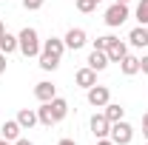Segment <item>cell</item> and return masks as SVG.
I'll return each mask as SVG.
<instances>
[{"label": "cell", "mask_w": 148, "mask_h": 145, "mask_svg": "<svg viewBox=\"0 0 148 145\" xmlns=\"http://www.w3.org/2000/svg\"><path fill=\"white\" fill-rule=\"evenodd\" d=\"M57 145H77V142H74V140H69V137H66V140H60V142H57Z\"/></svg>", "instance_id": "obj_27"}, {"label": "cell", "mask_w": 148, "mask_h": 145, "mask_svg": "<svg viewBox=\"0 0 148 145\" xmlns=\"http://www.w3.org/2000/svg\"><path fill=\"white\" fill-rule=\"evenodd\" d=\"M143 134H145V140H148V125H143Z\"/></svg>", "instance_id": "obj_29"}, {"label": "cell", "mask_w": 148, "mask_h": 145, "mask_svg": "<svg viewBox=\"0 0 148 145\" xmlns=\"http://www.w3.org/2000/svg\"><path fill=\"white\" fill-rule=\"evenodd\" d=\"M43 3L46 0H23V9L26 12H37V9H43Z\"/></svg>", "instance_id": "obj_22"}, {"label": "cell", "mask_w": 148, "mask_h": 145, "mask_svg": "<svg viewBox=\"0 0 148 145\" xmlns=\"http://www.w3.org/2000/svg\"><path fill=\"white\" fill-rule=\"evenodd\" d=\"M128 43L134 46V49H145V46H148V26L131 29V31H128Z\"/></svg>", "instance_id": "obj_11"}, {"label": "cell", "mask_w": 148, "mask_h": 145, "mask_svg": "<svg viewBox=\"0 0 148 145\" xmlns=\"http://www.w3.org/2000/svg\"><path fill=\"white\" fill-rule=\"evenodd\" d=\"M0 145H12V142H9V140H3V137H0Z\"/></svg>", "instance_id": "obj_28"}, {"label": "cell", "mask_w": 148, "mask_h": 145, "mask_svg": "<svg viewBox=\"0 0 148 145\" xmlns=\"http://www.w3.org/2000/svg\"><path fill=\"white\" fill-rule=\"evenodd\" d=\"M114 3H125V6H128V3H131V0H114Z\"/></svg>", "instance_id": "obj_31"}, {"label": "cell", "mask_w": 148, "mask_h": 145, "mask_svg": "<svg viewBox=\"0 0 148 145\" xmlns=\"http://www.w3.org/2000/svg\"><path fill=\"white\" fill-rule=\"evenodd\" d=\"M74 83H77L80 88H86V91H88L91 85H97V71L86 66V68H80V71L74 74Z\"/></svg>", "instance_id": "obj_8"}, {"label": "cell", "mask_w": 148, "mask_h": 145, "mask_svg": "<svg viewBox=\"0 0 148 145\" xmlns=\"http://www.w3.org/2000/svg\"><path fill=\"white\" fill-rule=\"evenodd\" d=\"M6 66H9V57L0 54V74H6Z\"/></svg>", "instance_id": "obj_24"}, {"label": "cell", "mask_w": 148, "mask_h": 145, "mask_svg": "<svg viewBox=\"0 0 148 145\" xmlns=\"http://www.w3.org/2000/svg\"><path fill=\"white\" fill-rule=\"evenodd\" d=\"M145 145H148V142H145Z\"/></svg>", "instance_id": "obj_34"}, {"label": "cell", "mask_w": 148, "mask_h": 145, "mask_svg": "<svg viewBox=\"0 0 148 145\" xmlns=\"http://www.w3.org/2000/svg\"><path fill=\"white\" fill-rule=\"evenodd\" d=\"M140 71L148 74V54H145V57H140Z\"/></svg>", "instance_id": "obj_23"}, {"label": "cell", "mask_w": 148, "mask_h": 145, "mask_svg": "<svg viewBox=\"0 0 148 145\" xmlns=\"http://www.w3.org/2000/svg\"><path fill=\"white\" fill-rule=\"evenodd\" d=\"M12 145H34V142H32V140H23V137H20V140H14Z\"/></svg>", "instance_id": "obj_26"}, {"label": "cell", "mask_w": 148, "mask_h": 145, "mask_svg": "<svg viewBox=\"0 0 148 145\" xmlns=\"http://www.w3.org/2000/svg\"><path fill=\"white\" fill-rule=\"evenodd\" d=\"M14 51H20V46H17V37L14 34H9V31H3L0 34V54H14Z\"/></svg>", "instance_id": "obj_17"}, {"label": "cell", "mask_w": 148, "mask_h": 145, "mask_svg": "<svg viewBox=\"0 0 148 145\" xmlns=\"http://www.w3.org/2000/svg\"><path fill=\"white\" fill-rule=\"evenodd\" d=\"M49 111H51L54 122H63V120H66V114H69V100H63V97L49 100Z\"/></svg>", "instance_id": "obj_9"}, {"label": "cell", "mask_w": 148, "mask_h": 145, "mask_svg": "<svg viewBox=\"0 0 148 145\" xmlns=\"http://www.w3.org/2000/svg\"><path fill=\"white\" fill-rule=\"evenodd\" d=\"M88 125H91V134L97 137V140H103V137H108V134H111V122H108V117H106L103 111H100V114H94Z\"/></svg>", "instance_id": "obj_7"}, {"label": "cell", "mask_w": 148, "mask_h": 145, "mask_svg": "<svg viewBox=\"0 0 148 145\" xmlns=\"http://www.w3.org/2000/svg\"><path fill=\"white\" fill-rule=\"evenodd\" d=\"M120 71L125 74V77H134V74H140V57L125 54L123 60H120Z\"/></svg>", "instance_id": "obj_15"}, {"label": "cell", "mask_w": 148, "mask_h": 145, "mask_svg": "<svg viewBox=\"0 0 148 145\" xmlns=\"http://www.w3.org/2000/svg\"><path fill=\"white\" fill-rule=\"evenodd\" d=\"M63 43H66V49L77 51V49H83L88 43V34H86V29H69L66 37H63Z\"/></svg>", "instance_id": "obj_6"}, {"label": "cell", "mask_w": 148, "mask_h": 145, "mask_svg": "<svg viewBox=\"0 0 148 145\" xmlns=\"http://www.w3.org/2000/svg\"><path fill=\"white\" fill-rule=\"evenodd\" d=\"M88 68H94V71H106V68H108V54L100 51V49H94L91 54H88Z\"/></svg>", "instance_id": "obj_14"}, {"label": "cell", "mask_w": 148, "mask_h": 145, "mask_svg": "<svg viewBox=\"0 0 148 145\" xmlns=\"http://www.w3.org/2000/svg\"><path fill=\"white\" fill-rule=\"evenodd\" d=\"M103 114L108 117V122H120V120L125 117V108H123L120 103H108V105L103 108Z\"/></svg>", "instance_id": "obj_18"}, {"label": "cell", "mask_w": 148, "mask_h": 145, "mask_svg": "<svg viewBox=\"0 0 148 145\" xmlns=\"http://www.w3.org/2000/svg\"><path fill=\"white\" fill-rule=\"evenodd\" d=\"M137 23L140 26H148V0H140L137 3Z\"/></svg>", "instance_id": "obj_19"}, {"label": "cell", "mask_w": 148, "mask_h": 145, "mask_svg": "<svg viewBox=\"0 0 148 145\" xmlns=\"http://www.w3.org/2000/svg\"><path fill=\"white\" fill-rule=\"evenodd\" d=\"M17 122H20V128L23 131H29V128H34L40 120H37V111H32V108H20L17 111Z\"/></svg>", "instance_id": "obj_16"}, {"label": "cell", "mask_w": 148, "mask_h": 145, "mask_svg": "<svg viewBox=\"0 0 148 145\" xmlns=\"http://www.w3.org/2000/svg\"><path fill=\"white\" fill-rule=\"evenodd\" d=\"M20 131H23V128H20L17 120H6L3 128H0V137H3V140H9V142H14V140H20Z\"/></svg>", "instance_id": "obj_13"}, {"label": "cell", "mask_w": 148, "mask_h": 145, "mask_svg": "<svg viewBox=\"0 0 148 145\" xmlns=\"http://www.w3.org/2000/svg\"><path fill=\"white\" fill-rule=\"evenodd\" d=\"M106 54H108V63H120L123 57L128 54V43H123V40L117 37V40L108 46V51H106Z\"/></svg>", "instance_id": "obj_12"}, {"label": "cell", "mask_w": 148, "mask_h": 145, "mask_svg": "<svg viewBox=\"0 0 148 145\" xmlns=\"http://www.w3.org/2000/svg\"><path fill=\"white\" fill-rule=\"evenodd\" d=\"M125 20H128V6H125V3H111L108 9H106V26H108V29L123 26Z\"/></svg>", "instance_id": "obj_3"}, {"label": "cell", "mask_w": 148, "mask_h": 145, "mask_svg": "<svg viewBox=\"0 0 148 145\" xmlns=\"http://www.w3.org/2000/svg\"><path fill=\"white\" fill-rule=\"evenodd\" d=\"M34 97L40 103H49V100H54L57 97V85H51L49 80H43V83H37L34 85Z\"/></svg>", "instance_id": "obj_10"}, {"label": "cell", "mask_w": 148, "mask_h": 145, "mask_svg": "<svg viewBox=\"0 0 148 145\" xmlns=\"http://www.w3.org/2000/svg\"><path fill=\"white\" fill-rule=\"evenodd\" d=\"M97 3H100V0H97Z\"/></svg>", "instance_id": "obj_33"}, {"label": "cell", "mask_w": 148, "mask_h": 145, "mask_svg": "<svg viewBox=\"0 0 148 145\" xmlns=\"http://www.w3.org/2000/svg\"><path fill=\"white\" fill-rule=\"evenodd\" d=\"M3 31H6V26H3V20H0V34H3Z\"/></svg>", "instance_id": "obj_30"}, {"label": "cell", "mask_w": 148, "mask_h": 145, "mask_svg": "<svg viewBox=\"0 0 148 145\" xmlns=\"http://www.w3.org/2000/svg\"><path fill=\"white\" fill-rule=\"evenodd\" d=\"M17 46H20V54L23 57H40V51H43L40 34H37L34 29H29V26L17 34Z\"/></svg>", "instance_id": "obj_2"}, {"label": "cell", "mask_w": 148, "mask_h": 145, "mask_svg": "<svg viewBox=\"0 0 148 145\" xmlns=\"http://www.w3.org/2000/svg\"><path fill=\"white\" fill-rule=\"evenodd\" d=\"M143 125H148V114H145V117H143Z\"/></svg>", "instance_id": "obj_32"}, {"label": "cell", "mask_w": 148, "mask_h": 145, "mask_svg": "<svg viewBox=\"0 0 148 145\" xmlns=\"http://www.w3.org/2000/svg\"><path fill=\"white\" fill-rule=\"evenodd\" d=\"M77 9H80L83 14H88V12L97 9V0H77Z\"/></svg>", "instance_id": "obj_21"}, {"label": "cell", "mask_w": 148, "mask_h": 145, "mask_svg": "<svg viewBox=\"0 0 148 145\" xmlns=\"http://www.w3.org/2000/svg\"><path fill=\"white\" fill-rule=\"evenodd\" d=\"M63 51H66V43L60 40V37H49V40H43V51H40V68L43 71H54L57 66H60V60H63Z\"/></svg>", "instance_id": "obj_1"}, {"label": "cell", "mask_w": 148, "mask_h": 145, "mask_svg": "<svg viewBox=\"0 0 148 145\" xmlns=\"http://www.w3.org/2000/svg\"><path fill=\"white\" fill-rule=\"evenodd\" d=\"M114 40H117L114 34H103V37H97V40H94V49H100V51H108V46L114 43Z\"/></svg>", "instance_id": "obj_20"}, {"label": "cell", "mask_w": 148, "mask_h": 145, "mask_svg": "<svg viewBox=\"0 0 148 145\" xmlns=\"http://www.w3.org/2000/svg\"><path fill=\"white\" fill-rule=\"evenodd\" d=\"M97 145H114V140L111 137H103V140H97Z\"/></svg>", "instance_id": "obj_25"}, {"label": "cell", "mask_w": 148, "mask_h": 145, "mask_svg": "<svg viewBox=\"0 0 148 145\" xmlns=\"http://www.w3.org/2000/svg\"><path fill=\"white\" fill-rule=\"evenodd\" d=\"M86 97H88V105H94V108H106L111 103L108 85H91V88L86 91Z\"/></svg>", "instance_id": "obj_5"}, {"label": "cell", "mask_w": 148, "mask_h": 145, "mask_svg": "<svg viewBox=\"0 0 148 145\" xmlns=\"http://www.w3.org/2000/svg\"><path fill=\"white\" fill-rule=\"evenodd\" d=\"M111 140H114V145H128L131 140H134V128L125 122V120H120V122H111Z\"/></svg>", "instance_id": "obj_4"}]
</instances>
